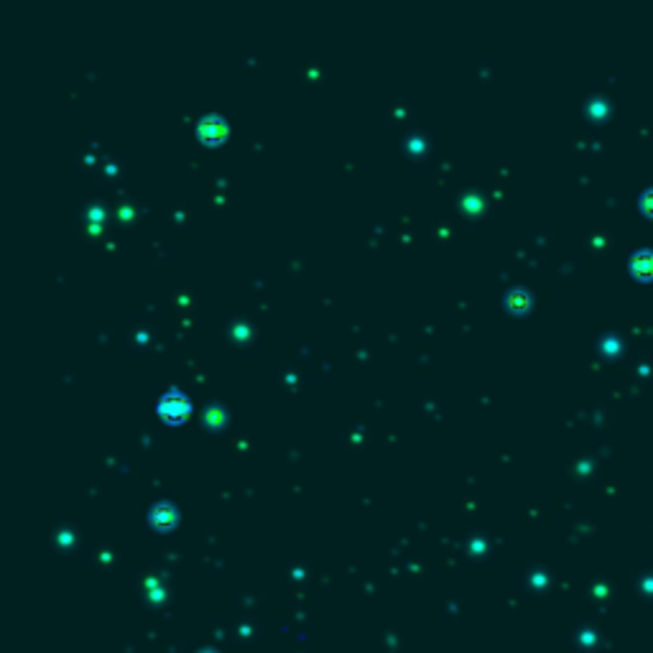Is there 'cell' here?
Wrapping results in <instances>:
<instances>
[{"instance_id": "1", "label": "cell", "mask_w": 653, "mask_h": 653, "mask_svg": "<svg viewBox=\"0 0 653 653\" xmlns=\"http://www.w3.org/2000/svg\"><path fill=\"white\" fill-rule=\"evenodd\" d=\"M187 411V398L182 396L179 391H166L164 396L159 398V414L166 416V419H177Z\"/></svg>"}, {"instance_id": "2", "label": "cell", "mask_w": 653, "mask_h": 653, "mask_svg": "<svg viewBox=\"0 0 653 653\" xmlns=\"http://www.w3.org/2000/svg\"><path fill=\"white\" fill-rule=\"evenodd\" d=\"M199 135L202 138H209V141H214V138H220L222 135V130H225V122L220 120L217 115H204L199 120Z\"/></svg>"}]
</instances>
